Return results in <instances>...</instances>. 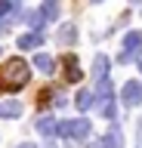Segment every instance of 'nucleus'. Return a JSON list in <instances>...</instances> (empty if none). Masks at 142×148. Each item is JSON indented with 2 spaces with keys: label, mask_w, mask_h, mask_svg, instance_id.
I'll use <instances>...</instances> for the list:
<instances>
[{
  "label": "nucleus",
  "mask_w": 142,
  "mask_h": 148,
  "mask_svg": "<svg viewBox=\"0 0 142 148\" xmlns=\"http://www.w3.org/2000/svg\"><path fill=\"white\" fill-rule=\"evenodd\" d=\"M84 77V71L77 68V56H65V80L68 83H77Z\"/></svg>",
  "instance_id": "6"
},
{
  "label": "nucleus",
  "mask_w": 142,
  "mask_h": 148,
  "mask_svg": "<svg viewBox=\"0 0 142 148\" xmlns=\"http://www.w3.org/2000/svg\"><path fill=\"white\" fill-rule=\"evenodd\" d=\"M74 40H77V28L71 25V22L62 25V31H59V43H62V46H71Z\"/></svg>",
  "instance_id": "15"
},
{
  "label": "nucleus",
  "mask_w": 142,
  "mask_h": 148,
  "mask_svg": "<svg viewBox=\"0 0 142 148\" xmlns=\"http://www.w3.org/2000/svg\"><path fill=\"white\" fill-rule=\"evenodd\" d=\"M90 130H93V123L86 117H74V120H62L59 123V136L62 139H86Z\"/></svg>",
  "instance_id": "2"
},
{
  "label": "nucleus",
  "mask_w": 142,
  "mask_h": 148,
  "mask_svg": "<svg viewBox=\"0 0 142 148\" xmlns=\"http://www.w3.org/2000/svg\"><path fill=\"white\" fill-rule=\"evenodd\" d=\"M121 46L127 49V53H139V49H142V31H127Z\"/></svg>",
  "instance_id": "8"
},
{
  "label": "nucleus",
  "mask_w": 142,
  "mask_h": 148,
  "mask_svg": "<svg viewBox=\"0 0 142 148\" xmlns=\"http://www.w3.org/2000/svg\"><path fill=\"white\" fill-rule=\"evenodd\" d=\"M99 145H102V148H123V133H121V127H111L102 139H99Z\"/></svg>",
  "instance_id": "5"
},
{
  "label": "nucleus",
  "mask_w": 142,
  "mask_h": 148,
  "mask_svg": "<svg viewBox=\"0 0 142 148\" xmlns=\"http://www.w3.org/2000/svg\"><path fill=\"white\" fill-rule=\"evenodd\" d=\"M133 56H136V53H127V49H123V53L117 56V65H127V62H133Z\"/></svg>",
  "instance_id": "17"
},
{
  "label": "nucleus",
  "mask_w": 142,
  "mask_h": 148,
  "mask_svg": "<svg viewBox=\"0 0 142 148\" xmlns=\"http://www.w3.org/2000/svg\"><path fill=\"white\" fill-rule=\"evenodd\" d=\"M86 148H102V145H99V142H86Z\"/></svg>",
  "instance_id": "21"
},
{
  "label": "nucleus",
  "mask_w": 142,
  "mask_h": 148,
  "mask_svg": "<svg viewBox=\"0 0 142 148\" xmlns=\"http://www.w3.org/2000/svg\"><path fill=\"white\" fill-rule=\"evenodd\" d=\"M74 105H77L80 111H90V108L96 105V92H93V90H80V92H77V99H74Z\"/></svg>",
  "instance_id": "13"
},
{
  "label": "nucleus",
  "mask_w": 142,
  "mask_h": 148,
  "mask_svg": "<svg viewBox=\"0 0 142 148\" xmlns=\"http://www.w3.org/2000/svg\"><path fill=\"white\" fill-rule=\"evenodd\" d=\"M37 12H40V18H43V22H53V18L59 16V0H43Z\"/></svg>",
  "instance_id": "11"
},
{
  "label": "nucleus",
  "mask_w": 142,
  "mask_h": 148,
  "mask_svg": "<svg viewBox=\"0 0 142 148\" xmlns=\"http://www.w3.org/2000/svg\"><path fill=\"white\" fill-rule=\"evenodd\" d=\"M130 3H142V0H130Z\"/></svg>",
  "instance_id": "24"
},
{
  "label": "nucleus",
  "mask_w": 142,
  "mask_h": 148,
  "mask_svg": "<svg viewBox=\"0 0 142 148\" xmlns=\"http://www.w3.org/2000/svg\"><path fill=\"white\" fill-rule=\"evenodd\" d=\"M16 148H37V145H31V142H22V145H16Z\"/></svg>",
  "instance_id": "20"
},
{
  "label": "nucleus",
  "mask_w": 142,
  "mask_h": 148,
  "mask_svg": "<svg viewBox=\"0 0 142 148\" xmlns=\"http://www.w3.org/2000/svg\"><path fill=\"white\" fill-rule=\"evenodd\" d=\"M136 139H139V148H142V120H139V127H136Z\"/></svg>",
  "instance_id": "18"
},
{
  "label": "nucleus",
  "mask_w": 142,
  "mask_h": 148,
  "mask_svg": "<svg viewBox=\"0 0 142 148\" xmlns=\"http://www.w3.org/2000/svg\"><path fill=\"white\" fill-rule=\"evenodd\" d=\"M0 117H22V102L19 99H6V102H0Z\"/></svg>",
  "instance_id": "7"
},
{
  "label": "nucleus",
  "mask_w": 142,
  "mask_h": 148,
  "mask_svg": "<svg viewBox=\"0 0 142 148\" xmlns=\"http://www.w3.org/2000/svg\"><path fill=\"white\" fill-rule=\"evenodd\" d=\"M6 28H10V22H3V18H0V34H3Z\"/></svg>",
  "instance_id": "19"
},
{
  "label": "nucleus",
  "mask_w": 142,
  "mask_h": 148,
  "mask_svg": "<svg viewBox=\"0 0 142 148\" xmlns=\"http://www.w3.org/2000/svg\"><path fill=\"white\" fill-rule=\"evenodd\" d=\"M99 111H102V117H108V120H114V114H117L114 102H102V105H99Z\"/></svg>",
  "instance_id": "16"
},
{
  "label": "nucleus",
  "mask_w": 142,
  "mask_h": 148,
  "mask_svg": "<svg viewBox=\"0 0 142 148\" xmlns=\"http://www.w3.org/2000/svg\"><path fill=\"white\" fill-rule=\"evenodd\" d=\"M43 43V34L40 31H31V34H19V49H34V46Z\"/></svg>",
  "instance_id": "10"
},
{
  "label": "nucleus",
  "mask_w": 142,
  "mask_h": 148,
  "mask_svg": "<svg viewBox=\"0 0 142 148\" xmlns=\"http://www.w3.org/2000/svg\"><path fill=\"white\" fill-rule=\"evenodd\" d=\"M121 102L127 105V108H136V105L142 102V83L139 80H127L123 90H121Z\"/></svg>",
  "instance_id": "3"
},
{
  "label": "nucleus",
  "mask_w": 142,
  "mask_h": 148,
  "mask_svg": "<svg viewBox=\"0 0 142 148\" xmlns=\"http://www.w3.org/2000/svg\"><path fill=\"white\" fill-rule=\"evenodd\" d=\"M139 71H142V56H139Z\"/></svg>",
  "instance_id": "23"
},
{
  "label": "nucleus",
  "mask_w": 142,
  "mask_h": 148,
  "mask_svg": "<svg viewBox=\"0 0 142 148\" xmlns=\"http://www.w3.org/2000/svg\"><path fill=\"white\" fill-rule=\"evenodd\" d=\"M93 77L96 80H105L108 77V56H93Z\"/></svg>",
  "instance_id": "9"
},
{
  "label": "nucleus",
  "mask_w": 142,
  "mask_h": 148,
  "mask_svg": "<svg viewBox=\"0 0 142 148\" xmlns=\"http://www.w3.org/2000/svg\"><path fill=\"white\" fill-rule=\"evenodd\" d=\"M96 99L99 102H111V96H114V90H111V83H108V77H105V80H99L96 83Z\"/></svg>",
  "instance_id": "14"
},
{
  "label": "nucleus",
  "mask_w": 142,
  "mask_h": 148,
  "mask_svg": "<svg viewBox=\"0 0 142 148\" xmlns=\"http://www.w3.org/2000/svg\"><path fill=\"white\" fill-rule=\"evenodd\" d=\"M93 3H102V0H93Z\"/></svg>",
  "instance_id": "25"
},
{
  "label": "nucleus",
  "mask_w": 142,
  "mask_h": 148,
  "mask_svg": "<svg viewBox=\"0 0 142 148\" xmlns=\"http://www.w3.org/2000/svg\"><path fill=\"white\" fill-rule=\"evenodd\" d=\"M43 148H56V145H53V142H47V145H43Z\"/></svg>",
  "instance_id": "22"
},
{
  "label": "nucleus",
  "mask_w": 142,
  "mask_h": 148,
  "mask_svg": "<svg viewBox=\"0 0 142 148\" xmlns=\"http://www.w3.org/2000/svg\"><path fill=\"white\" fill-rule=\"evenodd\" d=\"M34 68H37V71H43V74H53V71H56V62H53V56L37 53V56H34Z\"/></svg>",
  "instance_id": "12"
},
{
  "label": "nucleus",
  "mask_w": 142,
  "mask_h": 148,
  "mask_svg": "<svg viewBox=\"0 0 142 148\" xmlns=\"http://www.w3.org/2000/svg\"><path fill=\"white\" fill-rule=\"evenodd\" d=\"M34 127H37V133H40V136H56V133H59V120H53V117H49V114H40V117L37 120H34Z\"/></svg>",
  "instance_id": "4"
},
{
  "label": "nucleus",
  "mask_w": 142,
  "mask_h": 148,
  "mask_svg": "<svg viewBox=\"0 0 142 148\" xmlns=\"http://www.w3.org/2000/svg\"><path fill=\"white\" fill-rule=\"evenodd\" d=\"M28 80H31V65L22 62L19 56L10 59V62L3 65V71H0V86L3 90H22Z\"/></svg>",
  "instance_id": "1"
}]
</instances>
